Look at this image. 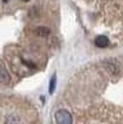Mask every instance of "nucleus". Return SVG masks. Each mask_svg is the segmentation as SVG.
I'll list each match as a JSON object with an SVG mask.
<instances>
[{
	"mask_svg": "<svg viewBox=\"0 0 123 124\" xmlns=\"http://www.w3.org/2000/svg\"><path fill=\"white\" fill-rule=\"evenodd\" d=\"M3 1H4V3H8V1H9V0H3Z\"/></svg>",
	"mask_w": 123,
	"mask_h": 124,
	"instance_id": "obj_7",
	"label": "nucleus"
},
{
	"mask_svg": "<svg viewBox=\"0 0 123 124\" xmlns=\"http://www.w3.org/2000/svg\"><path fill=\"white\" fill-rule=\"evenodd\" d=\"M55 119L58 124H71L72 120V116L66 110V109H58L55 114Z\"/></svg>",
	"mask_w": 123,
	"mask_h": 124,
	"instance_id": "obj_1",
	"label": "nucleus"
},
{
	"mask_svg": "<svg viewBox=\"0 0 123 124\" xmlns=\"http://www.w3.org/2000/svg\"><path fill=\"white\" fill-rule=\"evenodd\" d=\"M21 1H24V3H27V1H30V0H21Z\"/></svg>",
	"mask_w": 123,
	"mask_h": 124,
	"instance_id": "obj_6",
	"label": "nucleus"
},
{
	"mask_svg": "<svg viewBox=\"0 0 123 124\" xmlns=\"http://www.w3.org/2000/svg\"><path fill=\"white\" fill-rule=\"evenodd\" d=\"M9 82H10V76L6 72V70L0 68V83L6 85V83H9Z\"/></svg>",
	"mask_w": 123,
	"mask_h": 124,
	"instance_id": "obj_4",
	"label": "nucleus"
},
{
	"mask_svg": "<svg viewBox=\"0 0 123 124\" xmlns=\"http://www.w3.org/2000/svg\"><path fill=\"white\" fill-rule=\"evenodd\" d=\"M55 83H56V76H54L51 78V82H50V93L52 94L54 91H55Z\"/></svg>",
	"mask_w": 123,
	"mask_h": 124,
	"instance_id": "obj_5",
	"label": "nucleus"
},
{
	"mask_svg": "<svg viewBox=\"0 0 123 124\" xmlns=\"http://www.w3.org/2000/svg\"><path fill=\"white\" fill-rule=\"evenodd\" d=\"M34 34H35L36 36L41 37V39H45V37L50 36L51 30H50V27H47V26H39V27H36V29H35Z\"/></svg>",
	"mask_w": 123,
	"mask_h": 124,
	"instance_id": "obj_2",
	"label": "nucleus"
},
{
	"mask_svg": "<svg viewBox=\"0 0 123 124\" xmlns=\"http://www.w3.org/2000/svg\"><path fill=\"white\" fill-rule=\"evenodd\" d=\"M95 45L98 46V47H101V48L107 47V46L109 45V39H108V36H106V35L97 36L96 40H95Z\"/></svg>",
	"mask_w": 123,
	"mask_h": 124,
	"instance_id": "obj_3",
	"label": "nucleus"
}]
</instances>
